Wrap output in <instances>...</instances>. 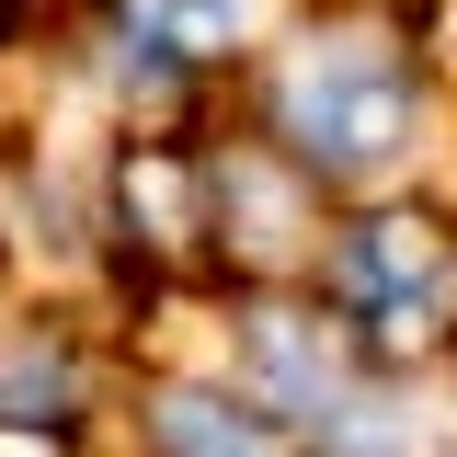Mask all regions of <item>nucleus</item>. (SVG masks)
I'll list each match as a JSON object with an SVG mask.
<instances>
[{
  "label": "nucleus",
  "instance_id": "nucleus-1",
  "mask_svg": "<svg viewBox=\"0 0 457 457\" xmlns=\"http://www.w3.org/2000/svg\"><path fill=\"white\" fill-rule=\"evenodd\" d=\"M275 114H286V137H297V161L332 171V183L389 171L411 149V126H423L411 69L378 35H309V46L286 57V80H275Z\"/></svg>",
  "mask_w": 457,
  "mask_h": 457
},
{
  "label": "nucleus",
  "instance_id": "nucleus-4",
  "mask_svg": "<svg viewBox=\"0 0 457 457\" xmlns=\"http://www.w3.org/2000/svg\"><path fill=\"white\" fill-rule=\"evenodd\" d=\"M252 12L263 0H126V46H149V69L161 57H218L252 35Z\"/></svg>",
  "mask_w": 457,
  "mask_h": 457
},
{
  "label": "nucleus",
  "instance_id": "nucleus-3",
  "mask_svg": "<svg viewBox=\"0 0 457 457\" xmlns=\"http://www.w3.org/2000/svg\"><path fill=\"white\" fill-rule=\"evenodd\" d=\"M252 378H263V400H275V411H309V423H320V411L343 400V354H332V332H320V320L263 309V320H252Z\"/></svg>",
  "mask_w": 457,
  "mask_h": 457
},
{
  "label": "nucleus",
  "instance_id": "nucleus-6",
  "mask_svg": "<svg viewBox=\"0 0 457 457\" xmlns=\"http://www.w3.org/2000/svg\"><path fill=\"white\" fill-rule=\"evenodd\" d=\"M320 446L332 457H423V423H400L389 400H332L320 411Z\"/></svg>",
  "mask_w": 457,
  "mask_h": 457
},
{
  "label": "nucleus",
  "instance_id": "nucleus-5",
  "mask_svg": "<svg viewBox=\"0 0 457 457\" xmlns=\"http://www.w3.org/2000/svg\"><path fill=\"white\" fill-rule=\"evenodd\" d=\"M161 457H286V446L263 435V411L183 389V400H161Z\"/></svg>",
  "mask_w": 457,
  "mask_h": 457
},
{
  "label": "nucleus",
  "instance_id": "nucleus-2",
  "mask_svg": "<svg viewBox=\"0 0 457 457\" xmlns=\"http://www.w3.org/2000/svg\"><path fill=\"white\" fill-rule=\"evenodd\" d=\"M343 297L378 343H423L435 332V297H446V240L423 218H366L343 240Z\"/></svg>",
  "mask_w": 457,
  "mask_h": 457
}]
</instances>
